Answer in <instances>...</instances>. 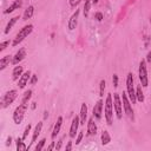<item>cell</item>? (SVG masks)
<instances>
[{"instance_id": "7c38bea8", "label": "cell", "mask_w": 151, "mask_h": 151, "mask_svg": "<svg viewBox=\"0 0 151 151\" xmlns=\"http://www.w3.org/2000/svg\"><path fill=\"white\" fill-rule=\"evenodd\" d=\"M25 57H26V50H25V48H20V50L14 54V57H13V59H12V64H13V65H18L21 60H24Z\"/></svg>"}, {"instance_id": "83f0119b", "label": "cell", "mask_w": 151, "mask_h": 151, "mask_svg": "<svg viewBox=\"0 0 151 151\" xmlns=\"http://www.w3.org/2000/svg\"><path fill=\"white\" fill-rule=\"evenodd\" d=\"M105 85H106V83H105V80L103 79V80H100V83H99V96L101 97V96H104V90H105Z\"/></svg>"}, {"instance_id": "cb8c5ba5", "label": "cell", "mask_w": 151, "mask_h": 151, "mask_svg": "<svg viewBox=\"0 0 151 151\" xmlns=\"http://www.w3.org/2000/svg\"><path fill=\"white\" fill-rule=\"evenodd\" d=\"M100 138H101V144H103V145H106V144H109V143L111 142L110 133H109V131H106V130H103Z\"/></svg>"}, {"instance_id": "5bb4252c", "label": "cell", "mask_w": 151, "mask_h": 151, "mask_svg": "<svg viewBox=\"0 0 151 151\" xmlns=\"http://www.w3.org/2000/svg\"><path fill=\"white\" fill-rule=\"evenodd\" d=\"M97 133V125L94 123V117H91L87 122V134L93 136Z\"/></svg>"}, {"instance_id": "484cf974", "label": "cell", "mask_w": 151, "mask_h": 151, "mask_svg": "<svg viewBox=\"0 0 151 151\" xmlns=\"http://www.w3.org/2000/svg\"><path fill=\"white\" fill-rule=\"evenodd\" d=\"M90 8H91V0H85V5H84V17H88L90 13Z\"/></svg>"}, {"instance_id": "4dcf8cb0", "label": "cell", "mask_w": 151, "mask_h": 151, "mask_svg": "<svg viewBox=\"0 0 151 151\" xmlns=\"http://www.w3.org/2000/svg\"><path fill=\"white\" fill-rule=\"evenodd\" d=\"M9 45V40H6V41H2L1 44H0V52H2L7 46Z\"/></svg>"}, {"instance_id": "ffe728a7", "label": "cell", "mask_w": 151, "mask_h": 151, "mask_svg": "<svg viewBox=\"0 0 151 151\" xmlns=\"http://www.w3.org/2000/svg\"><path fill=\"white\" fill-rule=\"evenodd\" d=\"M22 71H24L22 66H15L13 72H12V79L13 80H18L21 77V74H22Z\"/></svg>"}, {"instance_id": "44dd1931", "label": "cell", "mask_w": 151, "mask_h": 151, "mask_svg": "<svg viewBox=\"0 0 151 151\" xmlns=\"http://www.w3.org/2000/svg\"><path fill=\"white\" fill-rule=\"evenodd\" d=\"M33 13H34V7L33 6H28L25 12H24V15H22V20H28L33 17Z\"/></svg>"}, {"instance_id": "8d00e7d4", "label": "cell", "mask_w": 151, "mask_h": 151, "mask_svg": "<svg viewBox=\"0 0 151 151\" xmlns=\"http://www.w3.org/2000/svg\"><path fill=\"white\" fill-rule=\"evenodd\" d=\"M63 139H64V138H61V139H60V140L58 142V144L55 145V150H60V149H61V144H63Z\"/></svg>"}, {"instance_id": "52a82bcc", "label": "cell", "mask_w": 151, "mask_h": 151, "mask_svg": "<svg viewBox=\"0 0 151 151\" xmlns=\"http://www.w3.org/2000/svg\"><path fill=\"white\" fill-rule=\"evenodd\" d=\"M113 107H114V112L118 119H122L123 116V103H122V98L118 93H113Z\"/></svg>"}, {"instance_id": "5b68a950", "label": "cell", "mask_w": 151, "mask_h": 151, "mask_svg": "<svg viewBox=\"0 0 151 151\" xmlns=\"http://www.w3.org/2000/svg\"><path fill=\"white\" fill-rule=\"evenodd\" d=\"M138 77L140 80V85L143 87H146L149 84V79H147V70H146V61L142 60L139 63V68H138Z\"/></svg>"}, {"instance_id": "2e32d148", "label": "cell", "mask_w": 151, "mask_h": 151, "mask_svg": "<svg viewBox=\"0 0 151 151\" xmlns=\"http://www.w3.org/2000/svg\"><path fill=\"white\" fill-rule=\"evenodd\" d=\"M61 125H63V117L59 116L55 124H54V127H53V131H52V138L54 139L57 137V134L60 132V129H61Z\"/></svg>"}, {"instance_id": "60d3db41", "label": "cell", "mask_w": 151, "mask_h": 151, "mask_svg": "<svg viewBox=\"0 0 151 151\" xmlns=\"http://www.w3.org/2000/svg\"><path fill=\"white\" fill-rule=\"evenodd\" d=\"M11 143H12V137L9 136V137L7 138V143H6V145H11Z\"/></svg>"}, {"instance_id": "f35d334b", "label": "cell", "mask_w": 151, "mask_h": 151, "mask_svg": "<svg viewBox=\"0 0 151 151\" xmlns=\"http://www.w3.org/2000/svg\"><path fill=\"white\" fill-rule=\"evenodd\" d=\"M146 61L147 63H151V52L147 53V57H146Z\"/></svg>"}, {"instance_id": "ba28073f", "label": "cell", "mask_w": 151, "mask_h": 151, "mask_svg": "<svg viewBox=\"0 0 151 151\" xmlns=\"http://www.w3.org/2000/svg\"><path fill=\"white\" fill-rule=\"evenodd\" d=\"M122 103H123V107H124V111L125 113L130 117V118H133V110H132V106H131V101L127 97V93L123 92V96H122Z\"/></svg>"}, {"instance_id": "7a4b0ae2", "label": "cell", "mask_w": 151, "mask_h": 151, "mask_svg": "<svg viewBox=\"0 0 151 151\" xmlns=\"http://www.w3.org/2000/svg\"><path fill=\"white\" fill-rule=\"evenodd\" d=\"M32 32H33V25H32V24L24 26V27L18 32V34L15 35V38H14L12 45H13V46H18V45H19L25 38H27Z\"/></svg>"}, {"instance_id": "f546056e", "label": "cell", "mask_w": 151, "mask_h": 151, "mask_svg": "<svg viewBox=\"0 0 151 151\" xmlns=\"http://www.w3.org/2000/svg\"><path fill=\"white\" fill-rule=\"evenodd\" d=\"M31 124H28L26 127H25V132H24V134H22V139H26L27 138V136H28V132L31 131Z\"/></svg>"}, {"instance_id": "277c9868", "label": "cell", "mask_w": 151, "mask_h": 151, "mask_svg": "<svg viewBox=\"0 0 151 151\" xmlns=\"http://www.w3.org/2000/svg\"><path fill=\"white\" fill-rule=\"evenodd\" d=\"M27 107H28V104H27V103H21V104L14 110V112H13V122H14L15 124L19 125V124L22 122Z\"/></svg>"}, {"instance_id": "e0dca14e", "label": "cell", "mask_w": 151, "mask_h": 151, "mask_svg": "<svg viewBox=\"0 0 151 151\" xmlns=\"http://www.w3.org/2000/svg\"><path fill=\"white\" fill-rule=\"evenodd\" d=\"M21 5H22V0H15V1H13V2L9 5V7L5 11V13H12L13 11H15V9L20 8V7H21Z\"/></svg>"}, {"instance_id": "ac0fdd59", "label": "cell", "mask_w": 151, "mask_h": 151, "mask_svg": "<svg viewBox=\"0 0 151 151\" xmlns=\"http://www.w3.org/2000/svg\"><path fill=\"white\" fill-rule=\"evenodd\" d=\"M41 129H42V122H39V123L35 125V129H34V131H33V136H32V143L37 142L38 136H39V134H40V132H41Z\"/></svg>"}, {"instance_id": "d590c367", "label": "cell", "mask_w": 151, "mask_h": 151, "mask_svg": "<svg viewBox=\"0 0 151 151\" xmlns=\"http://www.w3.org/2000/svg\"><path fill=\"white\" fill-rule=\"evenodd\" d=\"M37 79H38V76L37 74H32V79H31V84L34 85L37 83Z\"/></svg>"}, {"instance_id": "6da1fadb", "label": "cell", "mask_w": 151, "mask_h": 151, "mask_svg": "<svg viewBox=\"0 0 151 151\" xmlns=\"http://www.w3.org/2000/svg\"><path fill=\"white\" fill-rule=\"evenodd\" d=\"M113 99L111 93L107 94L105 99V106H104V112H105V119L107 125H112V118H113Z\"/></svg>"}, {"instance_id": "e575fe53", "label": "cell", "mask_w": 151, "mask_h": 151, "mask_svg": "<svg viewBox=\"0 0 151 151\" xmlns=\"http://www.w3.org/2000/svg\"><path fill=\"white\" fill-rule=\"evenodd\" d=\"M94 18H96L98 21H101V19H103V14H101L100 12H97V13L94 14Z\"/></svg>"}, {"instance_id": "9a60e30c", "label": "cell", "mask_w": 151, "mask_h": 151, "mask_svg": "<svg viewBox=\"0 0 151 151\" xmlns=\"http://www.w3.org/2000/svg\"><path fill=\"white\" fill-rule=\"evenodd\" d=\"M86 118H87V105L85 103H83L81 107H80V113H79V119H80L81 125H85Z\"/></svg>"}, {"instance_id": "7402d4cb", "label": "cell", "mask_w": 151, "mask_h": 151, "mask_svg": "<svg viewBox=\"0 0 151 151\" xmlns=\"http://www.w3.org/2000/svg\"><path fill=\"white\" fill-rule=\"evenodd\" d=\"M9 63H11V57H9V55L2 57V58L0 59V71L5 70V68L9 65Z\"/></svg>"}, {"instance_id": "d6986e66", "label": "cell", "mask_w": 151, "mask_h": 151, "mask_svg": "<svg viewBox=\"0 0 151 151\" xmlns=\"http://www.w3.org/2000/svg\"><path fill=\"white\" fill-rule=\"evenodd\" d=\"M19 20V15H17V17H13V18H11L9 19V21L7 22V25H6V28H5V33L6 34H8L9 33V31L12 29V27L15 25V22Z\"/></svg>"}, {"instance_id": "4fadbf2b", "label": "cell", "mask_w": 151, "mask_h": 151, "mask_svg": "<svg viewBox=\"0 0 151 151\" xmlns=\"http://www.w3.org/2000/svg\"><path fill=\"white\" fill-rule=\"evenodd\" d=\"M78 17H79V9H76V12L71 15L70 20H68V29L73 31L76 27H77V24H78Z\"/></svg>"}, {"instance_id": "1f68e13d", "label": "cell", "mask_w": 151, "mask_h": 151, "mask_svg": "<svg viewBox=\"0 0 151 151\" xmlns=\"http://www.w3.org/2000/svg\"><path fill=\"white\" fill-rule=\"evenodd\" d=\"M112 83H113V86H114V87L118 86V76H117V74H113V77H112Z\"/></svg>"}, {"instance_id": "30bf717a", "label": "cell", "mask_w": 151, "mask_h": 151, "mask_svg": "<svg viewBox=\"0 0 151 151\" xmlns=\"http://www.w3.org/2000/svg\"><path fill=\"white\" fill-rule=\"evenodd\" d=\"M79 124H80V119H79V117H74L73 119H72V123H71V127H70V137L71 138H73V137H76V134H77V131H78V126H79Z\"/></svg>"}, {"instance_id": "603a6c76", "label": "cell", "mask_w": 151, "mask_h": 151, "mask_svg": "<svg viewBox=\"0 0 151 151\" xmlns=\"http://www.w3.org/2000/svg\"><path fill=\"white\" fill-rule=\"evenodd\" d=\"M29 146H27L25 143H24V139H22V137L20 138V137H18L17 138V150L18 151H25V150H27Z\"/></svg>"}, {"instance_id": "8992f818", "label": "cell", "mask_w": 151, "mask_h": 151, "mask_svg": "<svg viewBox=\"0 0 151 151\" xmlns=\"http://www.w3.org/2000/svg\"><path fill=\"white\" fill-rule=\"evenodd\" d=\"M17 97H18V91L17 90H9V91H7L4 94L2 99H1V107L5 109V107L9 106L17 99Z\"/></svg>"}, {"instance_id": "8fae6325", "label": "cell", "mask_w": 151, "mask_h": 151, "mask_svg": "<svg viewBox=\"0 0 151 151\" xmlns=\"http://www.w3.org/2000/svg\"><path fill=\"white\" fill-rule=\"evenodd\" d=\"M101 113H103V100L99 99V100L94 104V106H93V117H94L96 119H100Z\"/></svg>"}, {"instance_id": "9c48e42d", "label": "cell", "mask_w": 151, "mask_h": 151, "mask_svg": "<svg viewBox=\"0 0 151 151\" xmlns=\"http://www.w3.org/2000/svg\"><path fill=\"white\" fill-rule=\"evenodd\" d=\"M31 77H32L31 71H26V72H24V73L21 74V77L19 78V81H18V86H19V88H24V87L27 85V83H28V80H29Z\"/></svg>"}, {"instance_id": "d4e9b609", "label": "cell", "mask_w": 151, "mask_h": 151, "mask_svg": "<svg viewBox=\"0 0 151 151\" xmlns=\"http://www.w3.org/2000/svg\"><path fill=\"white\" fill-rule=\"evenodd\" d=\"M136 98H137V100L140 101V103L144 101V93H143V91H142V86H140V85L137 86V90H136Z\"/></svg>"}, {"instance_id": "b9f144b4", "label": "cell", "mask_w": 151, "mask_h": 151, "mask_svg": "<svg viewBox=\"0 0 151 151\" xmlns=\"http://www.w3.org/2000/svg\"><path fill=\"white\" fill-rule=\"evenodd\" d=\"M150 22H151V18H150Z\"/></svg>"}, {"instance_id": "ab89813d", "label": "cell", "mask_w": 151, "mask_h": 151, "mask_svg": "<svg viewBox=\"0 0 151 151\" xmlns=\"http://www.w3.org/2000/svg\"><path fill=\"white\" fill-rule=\"evenodd\" d=\"M52 149H55V146H54V142H52V143H51V145L47 147V150H52Z\"/></svg>"}, {"instance_id": "836d02e7", "label": "cell", "mask_w": 151, "mask_h": 151, "mask_svg": "<svg viewBox=\"0 0 151 151\" xmlns=\"http://www.w3.org/2000/svg\"><path fill=\"white\" fill-rule=\"evenodd\" d=\"M68 1H70V5H71L72 7H76V6H77L81 0H68Z\"/></svg>"}, {"instance_id": "f1b7e54d", "label": "cell", "mask_w": 151, "mask_h": 151, "mask_svg": "<svg viewBox=\"0 0 151 151\" xmlns=\"http://www.w3.org/2000/svg\"><path fill=\"white\" fill-rule=\"evenodd\" d=\"M45 143H46V139H45V138H42L41 140H39V143H38L37 146H35V151H40V150H42Z\"/></svg>"}, {"instance_id": "74e56055", "label": "cell", "mask_w": 151, "mask_h": 151, "mask_svg": "<svg viewBox=\"0 0 151 151\" xmlns=\"http://www.w3.org/2000/svg\"><path fill=\"white\" fill-rule=\"evenodd\" d=\"M71 149H72V142H68L67 145L65 146V150H66V151H70Z\"/></svg>"}, {"instance_id": "4316f807", "label": "cell", "mask_w": 151, "mask_h": 151, "mask_svg": "<svg viewBox=\"0 0 151 151\" xmlns=\"http://www.w3.org/2000/svg\"><path fill=\"white\" fill-rule=\"evenodd\" d=\"M31 97H32V90H27V91L24 93V97H22L21 103H28V100L31 99Z\"/></svg>"}, {"instance_id": "d6a6232c", "label": "cell", "mask_w": 151, "mask_h": 151, "mask_svg": "<svg viewBox=\"0 0 151 151\" xmlns=\"http://www.w3.org/2000/svg\"><path fill=\"white\" fill-rule=\"evenodd\" d=\"M83 132H79L78 133V136H77V139H76V144H79L80 142H81V139H83Z\"/></svg>"}, {"instance_id": "3957f363", "label": "cell", "mask_w": 151, "mask_h": 151, "mask_svg": "<svg viewBox=\"0 0 151 151\" xmlns=\"http://www.w3.org/2000/svg\"><path fill=\"white\" fill-rule=\"evenodd\" d=\"M126 92H127V97L131 104H134L137 101V98H136V91H134V85H133V77L131 72L127 73V77H126Z\"/></svg>"}]
</instances>
